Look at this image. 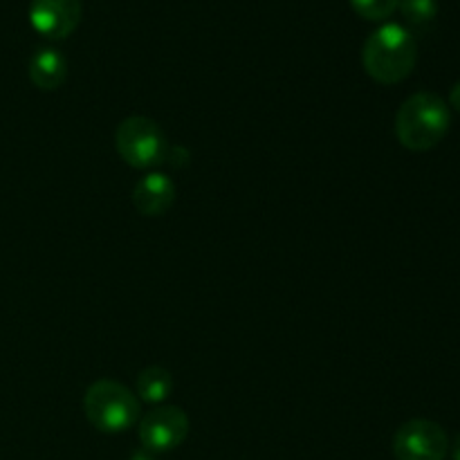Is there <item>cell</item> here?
I'll return each mask as SVG.
<instances>
[{"label": "cell", "instance_id": "52a82bcc", "mask_svg": "<svg viewBox=\"0 0 460 460\" xmlns=\"http://www.w3.org/2000/svg\"><path fill=\"white\" fill-rule=\"evenodd\" d=\"M84 7L81 0H31L30 22L49 40L67 39L79 27Z\"/></svg>", "mask_w": 460, "mask_h": 460}, {"label": "cell", "instance_id": "5bb4252c", "mask_svg": "<svg viewBox=\"0 0 460 460\" xmlns=\"http://www.w3.org/2000/svg\"><path fill=\"white\" fill-rule=\"evenodd\" d=\"M452 458L460 460V434L456 436V440H454V445H452Z\"/></svg>", "mask_w": 460, "mask_h": 460}, {"label": "cell", "instance_id": "8fae6325", "mask_svg": "<svg viewBox=\"0 0 460 460\" xmlns=\"http://www.w3.org/2000/svg\"><path fill=\"white\" fill-rule=\"evenodd\" d=\"M398 9L413 30H425L438 16V0H400Z\"/></svg>", "mask_w": 460, "mask_h": 460}, {"label": "cell", "instance_id": "3957f363", "mask_svg": "<svg viewBox=\"0 0 460 460\" xmlns=\"http://www.w3.org/2000/svg\"><path fill=\"white\" fill-rule=\"evenodd\" d=\"M84 413L94 429L121 434L139 422V398L115 380H97L84 395Z\"/></svg>", "mask_w": 460, "mask_h": 460}, {"label": "cell", "instance_id": "9c48e42d", "mask_svg": "<svg viewBox=\"0 0 460 460\" xmlns=\"http://www.w3.org/2000/svg\"><path fill=\"white\" fill-rule=\"evenodd\" d=\"M67 76V61L57 48H39L30 58V79L40 90H57Z\"/></svg>", "mask_w": 460, "mask_h": 460}, {"label": "cell", "instance_id": "8992f818", "mask_svg": "<svg viewBox=\"0 0 460 460\" xmlns=\"http://www.w3.org/2000/svg\"><path fill=\"white\" fill-rule=\"evenodd\" d=\"M189 436V416L182 407H157L139 420V443L151 454L178 449Z\"/></svg>", "mask_w": 460, "mask_h": 460}, {"label": "cell", "instance_id": "6da1fadb", "mask_svg": "<svg viewBox=\"0 0 460 460\" xmlns=\"http://www.w3.org/2000/svg\"><path fill=\"white\" fill-rule=\"evenodd\" d=\"M418 61V43L411 30L400 22H385L367 39L362 63L367 75L382 85L407 79Z\"/></svg>", "mask_w": 460, "mask_h": 460}, {"label": "cell", "instance_id": "ba28073f", "mask_svg": "<svg viewBox=\"0 0 460 460\" xmlns=\"http://www.w3.org/2000/svg\"><path fill=\"white\" fill-rule=\"evenodd\" d=\"M175 202L173 180L160 171H151L133 187V205L142 216H164Z\"/></svg>", "mask_w": 460, "mask_h": 460}, {"label": "cell", "instance_id": "7c38bea8", "mask_svg": "<svg viewBox=\"0 0 460 460\" xmlns=\"http://www.w3.org/2000/svg\"><path fill=\"white\" fill-rule=\"evenodd\" d=\"M353 12L367 21H386L398 9L400 0H349Z\"/></svg>", "mask_w": 460, "mask_h": 460}, {"label": "cell", "instance_id": "9a60e30c", "mask_svg": "<svg viewBox=\"0 0 460 460\" xmlns=\"http://www.w3.org/2000/svg\"><path fill=\"white\" fill-rule=\"evenodd\" d=\"M133 460H155V458H153L151 452H146V449H144V452L133 454Z\"/></svg>", "mask_w": 460, "mask_h": 460}, {"label": "cell", "instance_id": "7a4b0ae2", "mask_svg": "<svg viewBox=\"0 0 460 460\" xmlns=\"http://www.w3.org/2000/svg\"><path fill=\"white\" fill-rule=\"evenodd\" d=\"M452 124V111L436 93H416L395 115V137L416 153L431 151L443 142Z\"/></svg>", "mask_w": 460, "mask_h": 460}, {"label": "cell", "instance_id": "277c9868", "mask_svg": "<svg viewBox=\"0 0 460 460\" xmlns=\"http://www.w3.org/2000/svg\"><path fill=\"white\" fill-rule=\"evenodd\" d=\"M115 148L133 169H155L169 155V139L151 117H126L115 130Z\"/></svg>", "mask_w": 460, "mask_h": 460}, {"label": "cell", "instance_id": "30bf717a", "mask_svg": "<svg viewBox=\"0 0 460 460\" xmlns=\"http://www.w3.org/2000/svg\"><path fill=\"white\" fill-rule=\"evenodd\" d=\"M173 391V376L164 367L144 368L135 382V395L148 404H162Z\"/></svg>", "mask_w": 460, "mask_h": 460}, {"label": "cell", "instance_id": "4fadbf2b", "mask_svg": "<svg viewBox=\"0 0 460 460\" xmlns=\"http://www.w3.org/2000/svg\"><path fill=\"white\" fill-rule=\"evenodd\" d=\"M449 106H452L456 112H460V81L454 85L452 93H449Z\"/></svg>", "mask_w": 460, "mask_h": 460}, {"label": "cell", "instance_id": "5b68a950", "mask_svg": "<svg viewBox=\"0 0 460 460\" xmlns=\"http://www.w3.org/2000/svg\"><path fill=\"white\" fill-rule=\"evenodd\" d=\"M449 452V438L436 422L416 418L395 431L394 454L398 460H445Z\"/></svg>", "mask_w": 460, "mask_h": 460}]
</instances>
